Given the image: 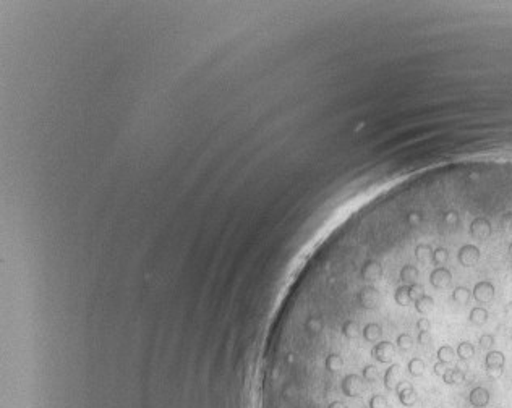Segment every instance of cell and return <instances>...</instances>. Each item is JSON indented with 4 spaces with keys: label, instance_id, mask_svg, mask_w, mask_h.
Listing matches in <instances>:
<instances>
[{
    "label": "cell",
    "instance_id": "1",
    "mask_svg": "<svg viewBox=\"0 0 512 408\" xmlns=\"http://www.w3.org/2000/svg\"><path fill=\"white\" fill-rule=\"evenodd\" d=\"M355 301L365 311H373L380 305V290L373 284H365V287L360 288L355 293Z\"/></svg>",
    "mask_w": 512,
    "mask_h": 408
},
{
    "label": "cell",
    "instance_id": "2",
    "mask_svg": "<svg viewBox=\"0 0 512 408\" xmlns=\"http://www.w3.org/2000/svg\"><path fill=\"white\" fill-rule=\"evenodd\" d=\"M383 274H384V269H383L381 262L378 259H373V258H366L358 269L360 281L365 282V284L378 282L383 277Z\"/></svg>",
    "mask_w": 512,
    "mask_h": 408
},
{
    "label": "cell",
    "instance_id": "3",
    "mask_svg": "<svg viewBox=\"0 0 512 408\" xmlns=\"http://www.w3.org/2000/svg\"><path fill=\"white\" fill-rule=\"evenodd\" d=\"M370 355L380 365H391L392 358L395 357V345L387 340H380L373 343Z\"/></svg>",
    "mask_w": 512,
    "mask_h": 408
},
{
    "label": "cell",
    "instance_id": "4",
    "mask_svg": "<svg viewBox=\"0 0 512 408\" xmlns=\"http://www.w3.org/2000/svg\"><path fill=\"white\" fill-rule=\"evenodd\" d=\"M395 392H397L399 402L404 407H414L417 404V399H418L417 390L414 389V386H412V382L405 381V379H402V381L397 384Z\"/></svg>",
    "mask_w": 512,
    "mask_h": 408
},
{
    "label": "cell",
    "instance_id": "5",
    "mask_svg": "<svg viewBox=\"0 0 512 408\" xmlns=\"http://www.w3.org/2000/svg\"><path fill=\"white\" fill-rule=\"evenodd\" d=\"M457 259L464 267H473L476 262L480 261V248L476 245H464V246L459 249L457 253Z\"/></svg>",
    "mask_w": 512,
    "mask_h": 408
},
{
    "label": "cell",
    "instance_id": "6",
    "mask_svg": "<svg viewBox=\"0 0 512 408\" xmlns=\"http://www.w3.org/2000/svg\"><path fill=\"white\" fill-rule=\"evenodd\" d=\"M494 291H496V290H494V285L491 282L481 281V282L475 284V287L472 290V296L475 298L476 303H481V305H485V303L493 301Z\"/></svg>",
    "mask_w": 512,
    "mask_h": 408
},
{
    "label": "cell",
    "instance_id": "7",
    "mask_svg": "<svg viewBox=\"0 0 512 408\" xmlns=\"http://www.w3.org/2000/svg\"><path fill=\"white\" fill-rule=\"evenodd\" d=\"M493 233V227L491 222L486 217H476L472 220L470 224V235L476 240H486L490 238Z\"/></svg>",
    "mask_w": 512,
    "mask_h": 408
},
{
    "label": "cell",
    "instance_id": "8",
    "mask_svg": "<svg viewBox=\"0 0 512 408\" xmlns=\"http://www.w3.org/2000/svg\"><path fill=\"white\" fill-rule=\"evenodd\" d=\"M429 284L433 285L434 288L443 290L447 288L452 284V274L447 267L441 266V267H434L433 272L429 274Z\"/></svg>",
    "mask_w": 512,
    "mask_h": 408
},
{
    "label": "cell",
    "instance_id": "9",
    "mask_svg": "<svg viewBox=\"0 0 512 408\" xmlns=\"http://www.w3.org/2000/svg\"><path fill=\"white\" fill-rule=\"evenodd\" d=\"M383 334H384L383 326L375 323V321H371V323H366L363 327L360 326V335L358 337H362L366 343H376L383 339Z\"/></svg>",
    "mask_w": 512,
    "mask_h": 408
},
{
    "label": "cell",
    "instance_id": "10",
    "mask_svg": "<svg viewBox=\"0 0 512 408\" xmlns=\"http://www.w3.org/2000/svg\"><path fill=\"white\" fill-rule=\"evenodd\" d=\"M400 381H402V379H400V366L397 363H391L383 374L384 389L389 390V392H391V390H395V387H397V384Z\"/></svg>",
    "mask_w": 512,
    "mask_h": 408
},
{
    "label": "cell",
    "instance_id": "11",
    "mask_svg": "<svg viewBox=\"0 0 512 408\" xmlns=\"http://www.w3.org/2000/svg\"><path fill=\"white\" fill-rule=\"evenodd\" d=\"M469 402L473 408H486L488 404H490V392H488V389L481 386L473 387L470 390Z\"/></svg>",
    "mask_w": 512,
    "mask_h": 408
},
{
    "label": "cell",
    "instance_id": "12",
    "mask_svg": "<svg viewBox=\"0 0 512 408\" xmlns=\"http://www.w3.org/2000/svg\"><path fill=\"white\" fill-rule=\"evenodd\" d=\"M418 277H420V271L412 264H405L399 272V279L400 282H402V285H414L417 284Z\"/></svg>",
    "mask_w": 512,
    "mask_h": 408
},
{
    "label": "cell",
    "instance_id": "13",
    "mask_svg": "<svg viewBox=\"0 0 512 408\" xmlns=\"http://www.w3.org/2000/svg\"><path fill=\"white\" fill-rule=\"evenodd\" d=\"M504 363H506V357H504L503 352H499V350H491V352L486 353V358H485L486 369L504 368Z\"/></svg>",
    "mask_w": 512,
    "mask_h": 408
},
{
    "label": "cell",
    "instance_id": "14",
    "mask_svg": "<svg viewBox=\"0 0 512 408\" xmlns=\"http://www.w3.org/2000/svg\"><path fill=\"white\" fill-rule=\"evenodd\" d=\"M358 374L363 377L365 384H368V386H370V384H375V382H378V381H380V377H381V374H380V369H378V366L371 365V363L365 365L363 368L360 369Z\"/></svg>",
    "mask_w": 512,
    "mask_h": 408
},
{
    "label": "cell",
    "instance_id": "15",
    "mask_svg": "<svg viewBox=\"0 0 512 408\" xmlns=\"http://www.w3.org/2000/svg\"><path fill=\"white\" fill-rule=\"evenodd\" d=\"M433 251L434 249L431 248V245L420 243L415 246V258L418 262H422V264H427V262L433 261Z\"/></svg>",
    "mask_w": 512,
    "mask_h": 408
},
{
    "label": "cell",
    "instance_id": "16",
    "mask_svg": "<svg viewBox=\"0 0 512 408\" xmlns=\"http://www.w3.org/2000/svg\"><path fill=\"white\" fill-rule=\"evenodd\" d=\"M443 381L446 384H461L465 381V371L462 368H459V366H456V368H447V371L444 372V376H443Z\"/></svg>",
    "mask_w": 512,
    "mask_h": 408
},
{
    "label": "cell",
    "instance_id": "17",
    "mask_svg": "<svg viewBox=\"0 0 512 408\" xmlns=\"http://www.w3.org/2000/svg\"><path fill=\"white\" fill-rule=\"evenodd\" d=\"M470 300H472V290H469L467 287H462V285H459V287L454 288L452 291V301H456L457 305H469Z\"/></svg>",
    "mask_w": 512,
    "mask_h": 408
},
{
    "label": "cell",
    "instance_id": "18",
    "mask_svg": "<svg viewBox=\"0 0 512 408\" xmlns=\"http://www.w3.org/2000/svg\"><path fill=\"white\" fill-rule=\"evenodd\" d=\"M488 318H490V313H488L486 308H483V306H475V308H472V311H470V314H469L470 323L475 324V326H483V324H486Z\"/></svg>",
    "mask_w": 512,
    "mask_h": 408
},
{
    "label": "cell",
    "instance_id": "19",
    "mask_svg": "<svg viewBox=\"0 0 512 408\" xmlns=\"http://www.w3.org/2000/svg\"><path fill=\"white\" fill-rule=\"evenodd\" d=\"M394 300L399 306H407L412 303L410 298V287L409 285H399L394 291Z\"/></svg>",
    "mask_w": 512,
    "mask_h": 408
},
{
    "label": "cell",
    "instance_id": "20",
    "mask_svg": "<svg viewBox=\"0 0 512 408\" xmlns=\"http://www.w3.org/2000/svg\"><path fill=\"white\" fill-rule=\"evenodd\" d=\"M414 305H415V310L417 313H420V314H427L433 310V306H434V300H433V296H429V295H423L422 298H418L414 301Z\"/></svg>",
    "mask_w": 512,
    "mask_h": 408
},
{
    "label": "cell",
    "instance_id": "21",
    "mask_svg": "<svg viewBox=\"0 0 512 408\" xmlns=\"http://www.w3.org/2000/svg\"><path fill=\"white\" fill-rule=\"evenodd\" d=\"M456 355L462 361H467L475 355V347L470 342H461L456 348Z\"/></svg>",
    "mask_w": 512,
    "mask_h": 408
},
{
    "label": "cell",
    "instance_id": "22",
    "mask_svg": "<svg viewBox=\"0 0 512 408\" xmlns=\"http://www.w3.org/2000/svg\"><path fill=\"white\" fill-rule=\"evenodd\" d=\"M436 357H438V361H441V363L451 365L452 361H454V358H456V350H454L451 345H443V347L438 348V353H436Z\"/></svg>",
    "mask_w": 512,
    "mask_h": 408
},
{
    "label": "cell",
    "instance_id": "23",
    "mask_svg": "<svg viewBox=\"0 0 512 408\" xmlns=\"http://www.w3.org/2000/svg\"><path fill=\"white\" fill-rule=\"evenodd\" d=\"M407 369L414 377H420L425 372V361L422 358H412L407 365Z\"/></svg>",
    "mask_w": 512,
    "mask_h": 408
},
{
    "label": "cell",
    "instance_id": "24",
    "mask_svg": "<svg viewBox=\"0 0 512 408\" xmlns=\"http://www.w3.org/2000/svg\"><path fill=\"white\" fill-rule=\"evenodd\" d=\"M447 261H449V251L443 246L436 248L433 251V264L436 267H441V266H444Z\"/></svg>",
    "mask_w": 512,
    "mask_h": 408
},
{
    "label": "cell",
    "instance_id": "25",
    "mask_svg": "<svg viewBox=\"0 0 512 408\" xmlns=\"http://www.w3.org/2000/svg\"><path fill=\"white\" fill-rule=\"evenodd\" d=\"M395 345H397V348L400 350V352H409V350L412 348V345H414V339H412L410 334L404 332V334L397 335V339H395Z\"/></svg>",
    "mask_w": 512,
    "mask_h": 408
},
{
    "label": "cell",
    "instance_id": "26",
    "mask_svg": "<svg viewBox=\"0 0 512 408\" xmlns=\"http://www.w3.org/2000/svg\"><path fill=\"white\" fill-rule=\"evenodd\" d=\"M368 408H389V402L386 399V395L383 394H373L368 399Z\"/></svg>",
    "mask_w": 512,
    "mask_h": 408
},
{
    "label": "cell",
    "instance_id": "27",
    "mask_svg": "<svg viewBox=\"0 0 512 408\" xmlns=\"http://www.w3.org/2000/svg\"><path fill=\"white\" fill-rule=\"evenodd\" d=\"M494 343H496V340H494V335L493 334H483L480 339H478V345L481 350H486V352H491L493 347H494Z\"/></svg>",
    "mask_w": 512,
    "mask_h": 408
},
{
    "label": "cell",
    "instance_id": "28",
    "mask_svg": "<svg viewBox=\"0 0 512 408\" xmlns=\"http://www.w3.org/2000/svg\"><path fill=\"white\" fill-rule=\"evenodd\" d=\"M409 287H410V298H412V301H415L418 298H422L423 295H427V293H425V288H423L422 284L417 282L414 285H409Z\"/></svg>",
    "mask_w": 512,
    "mask_h": 408
},
{
    "label": "cell",
    "instance_id": "29",
    "mask_svg": "<svg viewBox=\"0 0 512 408\" xmlns=\"http://www.w3.org/2000/svg\"><path fill=\"white\" fill-rule=\"evenodd\" d=\"M443 220H444V224H446V225L454 227V225H457V224H459V214H457L456 211H447V212L444 214Z\"/></svg>",
    "mask_w": 512,
    "mask_h": 408
},
{
    "label": "cell",
    "instance_id": "30",
    "mask_svg": "<svg viewBox=\"0 0 512 408\" xmlns=\"http://www.w3.org/2000/svg\"><path fill=\"white\" fill-rule=\"evenodd\" d=\"M417 329L418 332H429L431 330V323L427 318H420L417 321Z\"/></svg>",
    "mask_w": 512,
    "mask_h": 408
},
{
    "label": "cell",
    "instance_id": "31",
    "mask_svg": "<svg viewBox=\"0 0 512 408\" xmlns=\"http://www.w3.org/2000/svg\"><path fill=\"white\" fill-rule=\"evenodd\" d=\"M501 227L506 232H512V212H506L501 219Z\"/></svg>",
    "mask_w": 512,
    "mask_h": 408
},
{
    "label": "cell",
    "instance_id": "32",
    "mask_svg": "<svg viewBox=\"0 0 512 408\" xmlns=\"http://www.w3.org/2000/svg\"><path fill=\"white\" fill-rule=\"evenodd\" d=\"M417 340L420 345H429V343H431V334H429V332H418Z\"/></svg>",
    "mask_w": 512,
    "mask_h": 408
},
{
    "label": "cell",
    "instance_id": "33",
    "mask_svg": "<svg viewBox=\"0 0 512 408\" xmlns=\"http://www.w3.org/2000/svg\"><path fill=\"white\" fill-rule=\"evenodd\" d=\"M447 368H449V365L441 363V361H438V363H436V365L433 366V371H434V374H436V376L443 377V376H444V372L447 371Z\"/></svg>",
    "mask_w": 512,
    "mask_h": 408
},
{
    "label": "cell",
    "instance_id": "34",
    "mask_svg": "<svg viewBox=\"0 0 512 408\" xmlns=\"http://www.w3.org/2000/svg\"><path fill=\"white\" fill-rule=\"evenodd\" d=\"M504 368H493V369H486V374L490 376L491 379H499L503 376Z\"/></svg>",
    "mask_w": 512,
    "mask_h": 408
},
{
    "label": "cell",
    "instance_id": "35",
    "mask_svg": "<svg viewBox=\"0 0 512 408\" xmlns=\"http://www.w3.org/2000/svg\"><path fill=\"white\" fill-rule=\"evenodd\" d=\"M506 313H508V314H512V301L511 303H508V305H506V310H504Z\"/></svg>",
    "mask_w": 512,
    "mask_h": 408
},
{
    "label": "cell",
    "instance_id": "36",
    "mask_svg": "<svg viewBox=\"0 0 512 408\" xmlns=\"http://www.w3.org/2000/svg\"><path fill=\"white\" fill-rule=\"evenodd\" d=\"M508 251H509V254L512 256V243H509V246H508Z\"/></svg>",
    "mask_w": 512,
    "mask_h": 408
}]
</instances>
